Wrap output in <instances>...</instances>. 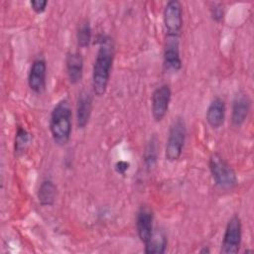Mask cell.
I'll use <instances>...</instances> for the list:
<instances>
[{"label": "cell", "instance_id": "obj_16", "mask_svg": "<svg viewBox=\"0 0 254 254\" xmlns=\"http://www.w3.org/2000/svg\"><path fill=\"white\" fill-rule=\"evenodd\" d=\"M57 196V186L51 180L41 183L38 190V200L43 206H51L55 203Z\"/></svg>", "mask_w": 254, "mask_h": 254}, {"label": "cell", "instance_id": "obj_10", "mask_svg": "<svg viewBox=\"0 0 254 254\" xmlns=\"http://www.w3.org/2000/svg\"><path fill=\"white\" fill-rule=\"evenodd\" d=\"M46 78H47V64L45 60L37 59L33 62L29 75H28V85L32 91L35 93H42L46 88Z\"/></svg>", "mask_w": 254, "mask_h": 254}, {"label": "cell", "instance_id": "obj_3", "mask_svg": "<svg viewBox=\"0 0 254 254\" xmlns=\"http://www.w3.org/2000/svg\"><path fill=\"white\" fill-rule=\"evenodd\" d=\"M211 177L217 187L231 190L237 185V176L232 167L217 153L211 154L208 161Z\"/></svg>", "mask_w": 254, "mask_h": 254}, {"label": "cell", "instance_id": "obj_9", "mask_svg": "<svg viewBox=\"0 0 254 254\" xmlns=\"http://www.w3.org/2000/svg\"><path fill=\"white\" fill-rule=\"evenodd\" d=\"M136 229L142 243H146L154 231V214L148 205H142L137 211Z\"/></svg>", "mask_w": 254, "mask_h": 254}, {"label": "cell", "instance_id": "obj_20", "mask_svg": "<svg viewBox=\"0 0 254 254\" xmlns=\"http://www.w3.org/2000/svg\"><path fill=\"white\" fill-rule=\"evenodd\" d=\"M30 5L32 10L37 13V14H41L46 10V7L48 5V1L46 0H32L30 1Z\"/></svg>", "mask_w": 254, "mask_h": 254}, {"label": "cell", "instance_id": "obj_17", "mask_svg": "<svg viewBox=\"0 0 254 254\" xmlns=\"http://www.w3.org/2000/svg\"><path fill=\"white\" fill-rule=\"evenodd\" d=\"M76 40L77 45L80 48H86L89 46L91 41V27L88 21L84 20L79 24L76 33Z\"/></svg>", "mask_w": 254, "mask_h": 254}, {"label": "cell", "instance_id": "obj_11", "mask_svg": "<svg viewBox=\"0 0 254 254\" xmlns=\"http://www.w3.org/2000/svg\"><path fill=\"white\" fill-rule=\"evenodd\" d=\"M251 101L248 95L244 92L238 93L232 103V112H231V123L233 126H241L248 117L250 112Z\"/></svg>", "mask_w": 254, "mask_h": 254}, {"label": "cell", "instance_id": "obj_19", "mask_svg": "<svg viewBox=\"0 0 254 254\" xmlns=\"http://www.w3.org/2000/svg\"><path fill=\"white\" fill-rule=\"evenodd\" d=\"M157 161V146L155 139H152L145 151V164L148 169L152 168Z\"/></svg>", "mask_w": 254, "mask_h": 254}, {"label": "cell", "instance_id": "obj_12", "mask_svg": "<svg viewBox=\"0 0 254 254\" xmlns=\"http://www.w3.org/2000/svg\"><path fill=\"white\" fill-rule=\"evenodd\" d=\"M225 112L226 107L224 100L220 97H215L212 99L207 107L205 114L208 125L213 129L220 128L225 120Z\"/></svg>", "mask_w": 254, "mask_h": 254}, {"label": "cell", "instance_id": "obj_7", "mask_svg": "<svg viewBox=\"0 0 254 254\" xmlns=\"http://www.w3.org/2000/svg\"><path fill=\"white\" fill-rule=\"evenodd\" d=\"M163 59L166 71L178 72L182 68V59L180 54V36H166Z\"/></svg>", "mask_w": 254, "mask_h": 254}, {"label": "cell", "instance_id": "obj_1", "mask_svg": "<svg viewBox=\"0 0 254 254\" xmlns=\"http://www.w3.org/2000/svg\"><path fill=\"white\" fill-rule=\"evenodd\" d=\"M99 44L92 67V88L97 96H102L106 92L110 79L114 60V47L108 37H102Z\"/></svg>", "mask_w": 254, "mask_h": 254}, {"label": "cell", "instance_id": "obj_22", "mask_svg": "<svg viewBox=\"0 0 254 254\" xmlns=\"http://www.w3.org/2000/svg\"><path fill=\"white\" fill-rule=\"evenodd\" d=\"M129 169V163L126 161H119L115 164V170L119 174H125V172Z\"/></svg>", "mask_w": 254, "mask_h": 254}, {"label": "cell", "instance_id": "obj_23", "mask_svg": "<svg viewBox=\"0 0 254 254\" xmlns=\"http://www.w3.org/2000/svg\"><path fill=\"white\" fill-rule=\"evenodd\" d=\"M210 251H209V249H206V248H204V249H201L200 250V253H209Z\"/></svg>", "mask_w": 254, "mask_h": 254}, {"label": "cell", "instance_id": "obj_18", "mask_svg": "<svg viewBox=\"0 0 254 254\" xmlns=\"http://www.w3.org/2000/svg\"><path fill=\"white\" fill-rule=\"evenodd\" d=\"M30 141H31L30 133L23 128H19L15 136V144H14L15 153L17 155H22L27 150L30 144Z\"/></svg>", "mask_w": 254, "mask_h": 254}, {"label": "cell", "instance_id": "obj_5", "mask_svg": "<svg viewBox=\"0 0 254 254\" xmlns=\"http://www.w3.org/2000/svg\"><path fill=\"white\" fill-rule=\"evenodd\" d=\"M242 240V224L238 215H233L227 222L223 239L221 242L220 253L234 254L240 249Z\"/></svg>", "mask_w": 254, "mask_h": 254}, {"label": "cell", "instance_id": "obj_21", "mask_svg": "<svg viewBox=\"0 0 254 254\" xmlns=\"http://www.w3.org/2000/svg\"><path fill=\"white\" fill-rule=\"evenodd\" d=\"M210 12H211V17H212V19H213L214 21L220 22V21L223 19L224 13H223V10H222V8H221L220 6L214 5V7L211 8Z\"/></svg>", "mask_w": 254, "mask_h": 254}, {"label": "cell", "instance_id": "obj_13", "mask_svg": "<svg viewBox=\"0 0 254 254\" xmlns=\"http://www.w3.org/2000/svg\"><path fill=\"white\" fill-rule=\"evenodd\" d=\"M92 111V96L88 91H81L76 101V124L83 129L90 118Z\"/></svg>", "mask_w": 254, "mask_h": 254}, {"label": "cell", "instance_id": "obj_6", "mask_svg": "<svg viewBox=\"0 0 254 254\" xmlns=\"http://www.w3.org/2000/svg\"><path fill=\"white\" fill-rule=\"evenodd\" d=\"M163 20L167 35L180 36L183 28L182 4L177 0L167 2L163 12Z\"/></svg>", "mask_w": 254, "mask_h": 254}, {"label": "cell", "instance_id": "obj_15", "mask_svg": "<svg viewBox=\"0 0 254 254\" xmlns=\"http://www.w3.org/2000/svg\"><path fill=\"white\" fill-rule=\"evenodd\" d=\"M167 236L165 232L161 229H155L150 237V239L144 244L145 253L147 254H163L167 249Z\"/></svg>", "mask_w": 254, "mask_h": 254}, {"label": "cell", "instance_id": "obj_14", "mask_svg": "<svg viewBox=\"0 0 254 254\" xmlns=\"http://www.w3.org/2000/svg\"><path fill=\"white\" fill-rule=\"evenodd\" d=\"M65 69L71 84L78 83L83 73V59L78 52L67 53L65 57Z\"/></svg>", "mask_w": 254, "mask_h": 254}, {"label": "cell", "instance_id": "obj_8", "mask_svg": "<svg viewBox=\"0 0 254 254\" xmlns=\"http://www.w3.org/2000/svg\"><path fill=\"white\" fill-rule=\"evenodd\" d=\"M172 97V91L168 84H162L157 87L152 94L151 110L152 116L156 122L163 120L166 116Z\"/></svg>", "mask_w": 254, "mask_h": 254}, {"label": "cell", "instance_id": "obj_2", "mask_svg": "<svg viewBox=\"0 0 254 254\" xmlns=\"http://www.w3.org/2000/svg\"><path fill=\"white\" fill-rule=\"evenodd\" d=\"M71 107L67 99H63L54 107L50 117V131L54 142L64 146L71 134Z\"/></svg>", "mask_w": 254, "mask_h": 254}, {"label": "cell", "instance_id": "obj_4", "mask_svg": "<svg viewBox=\"0 0 254 254\" xmlns=\"http://www.w3.org/2000/svg\"><path fill=\"white\" fill-rule=\"evenodd\" d=\"M187 137V126L183 118H176L169 129L165 148V157L169 162H175L182 156Z\"/></svg>", "mask_w": 254, "mask_h": 254}]
</instances>
